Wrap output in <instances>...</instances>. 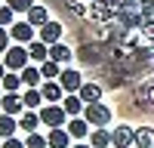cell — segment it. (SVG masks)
<instances>
[{
  "instance_id": "1",
  "label": "cell",
  "mask_w": 154,
  "mask_h": 148,
  "mask_svg": "<svg viewBox=\"0 0 154 148\" xmlns=\"http://www.w3.org/2000/svg\"><path fill=\"white\" fill-rule=\"evenodd\" d=\"M28 62H31V53H28V46H25V43H12L6 53H3V65H6V71H22Z\"/></svg>"
},
{
  "instance_id": "2",
  "label": "cell",
  "mask_w": 154,
  "mask_h": 148,
  "mask_svg": "<svg viewBox=\"0 0 154 148\" xmlns=\"http://www.w3.org/2000/svg\"><path fill=\"white\" fill-rule=\"evenodd\" d=\"M83 117H86L89 127H108L114 114H111V108H108L105 102H89V105L83 108Z\"/></svg>"
},
{
  "instance_id": "3",
  "label": "cell",
  "mask_w": 154,
  "mask_h": 148,
  "mask_svg": "<svg viewBox=\"0 0 154 148\" xmlns=\"http://www.w3.org/2000/svg\"><path fill=\"white\" fill-rule=\"evenodd\" d=\"M40 120H43V127H49V130H53V127H65V123H68V111L62 108L59 102H49V105L40 108Z\"/></svg>"
},
{
  "instance_id": "4",
  "label": "cell",
  "mask_w": 154,
  "mask_h": 148,
  "mask_svg": "<svg viewBox=\"0 0 154 148\" xmlns=\"http://www.w3.org/2000/svg\"><path fill=\"white\" fill-rule=\"evenodd\" d=\"M9 37H12V43H25L28 46L31 40H37V28L25 19V22H12L9 25Z\"/></svg>"
},
{
  "instance_id": "5",
  "label": "cell",
  "mask_w": 154,
  "mask_h": 148,
  "mask_svg": "<svg viewBox=\"0 0 154 148\" xmlns=\"http://www.w3.org/2000/svg\"><path fill=\"white\" fill-rule=\"evenodd\" d=\"M133 145H136L133 127H114L111 130V148H133Z\"/></svg>"
},
{
  "instance_id": "6",
  "label": "cell",
  "mask_w": 154,
  "mask_h": 148,
  "mask_svg": "<svg viewBox=\"0 0 154 148\" xmlns=\"http://www.w3.org/2000/svg\"><path fill=\"white\" fill-rule=\"evenodd\" d=\"M59 83H62V90H65V93H80V86H83V74L74 71V68H62Z\"/></svg>"
},
{
  "instance_id": "7",
  "label": "cell",
  "mask_w": 154,
  "mask_h": 148,
  "mask_svg": "<svg viewBox=\"0 0 154 148\" xmlns=\"http://www.w3.org/2000/svg\"><path fill=\"white\" fill-rule=\"evenodd\" d=\"M62 31H65V25H59V22H46L43 28H40V34H37V40H43L46 46H53V43L62 40Z\"/></svg>"
},
{
  "instance_id": "8",
  "label": "cell",
  "mask_w": 154,
  "mask_h": 148,
  "mask_svg": "<svg viewBox=\"0 0 154 148\" xmlns=\"http://www.w3.org/2000/svg\"><path fill=\"white\" fill-rule=\"evenodd\" d=\"M0 111H3V114H22L25 111V102H22V96L19 93H3V102H0Z\"/></svg>"
},
{
  "instance_id": "9",
  "label": "cell",
  "mask_w": 154,
  "mask_h": 148,
  "mask_svg": "<svg viewBox=\"0 0 154 148\" xmlns=\"http://www.w3.org/2000/svg\"><path fill=\"white\" fill-rule=\"evenodd\" d=\"M62 108L68 111V117H80L83 108H86V102H83L77 93H65V99H62Z\"/></svg>"
},
{
  "instance_id": "10",
  "label": "cell",
  "mask_w": 154,
  "mask_h": 148,
  "mask_svg": "<svg viewBox=\"0 0 154 148\" xmlns=\"http://www.w3.org/2000/svg\"><path fill=\"white\" fill-rule=\"evenodd\" d=\"M40 93H43V102H62L65 99V90H62L59 80H43Z\"/></svg>"
},
{
  "instance_id": "11",
  "label": "cell",
  "mask_w": 154,
  "mask_h": 148,
  "mask_svg": "<svg viewBox=\"0 0 154 148\" xmlns=\"http://www.w3.org/2000/svg\"><path fill=\"white\" fill-rule=\"evenodd\" d=\"M49 59H53V62H59V65H68V62L74 59V49L68 46V43H53V46H49Z\"/></svg>"
},
{
  "instance_id": "12",
  "label": "cell",
  "mask_w": 154,
  "mask_h": 148,
  "mask_svg": "<svg viewBox=\"0 0 154 148\" xmlns=\"http://www.w3.org/2000/svg\"><path fill=\"white\" fill-rule=\"evenodd\" d=\"M25 16H28V22L34 25V28H43V25L49 22V9H46L43 3H34L28 12H25Z\"/></svg>"
},
{
  "instance_id": "13",
  "label": "cell",
  "mask_w": 154,
  "mask_h": 148,
  "mask_svg": "<svg viewBox=\"0 0 154 148\" xmlns=\"http://www.w3.org/2000/svg\"><path fill=\"white\" fill-rule=\"evenodd\" d=\"M68 139H71V133H68L65 127H53V130H49V136H46L49 148H68Z\"/></svg>"
},
{
  "instance_id": "14",
  "label": "cell",
  "mask_w": 154,
  "mask_h": 148,
  "mask_svg": "<svg viewBox=\"0 0 154 148\" xmlns=\"http://www.w3.org/2000/svg\"><path fill=\"white\" fill-rule=\"evenodd\" d=\"M83 99V102L89 105V102H99L102 99V83H93V80H83V86H80V93H77Z\"/></svg>"
},
{
  "instance_id": "15",
  "label": "cell",
  "mask_w": 154,
  "mask_h": 148,
  "mask_svg": "<svg viewBox=\"0 0 154 148\" xmlns=\"http://www.w3.org/2000/svg\"><path fill=\"white\" fill-rule=\"evenodd\" d=\"M68 133H71V139H86V136H89L86 117H83V114H80V117H71V120H68Z\"/></svg>"
},
{
  "instance_id": "16",
  "label": "cell",
  "mask_w": 154,
  "mask_h": 148,
  "mask_svg": "<svg viewBox=\"0 0 154 148\" xmlns=\"http://www.w3.org/2000/svg\"><path fill=\"white\" fill-rule=\"evenodd\" d=\"M40 111H22V117H19V127L25 133H37V127H40Z\"/></svg>"
},
{
  "instance_id": "17",
  "label": "cell",
  "mask_w": 154,
  "mask_h": 148,
  "mask_svg": "<svg viewBox=\"0 0 154 148\" xmlns=\"http://www.w3.org/2000/svg\"><path fill=\"white\" fill-rule=\"evenodd\" d=\"M28 53H31V62L43 65V62L49 59V46H46L43 40H31V43H28Z\"/></svg>"
},
{
  "instance_id": "18",
  "label": "cell",
  "mask_w": 154,
  "mask_h": 148,
  "mask_svg": "<svg viewBox=\"0 0 154 148\" xmlns=\"http://www.w3.org/2000/svg\"><path fill=\"white\" fill-rule=\"evenodd\" d=\"M16 130H19V120L12 114H3V111H0V139H12Z\"/></svg>"
},
{
  "instance_id": "19",
  "label": "cell",
  "mask_w": 154,
  "mask_h": 148,
  "mask_svg": "<svg viewBox=\"0 0 154 148\" xmlns=\"http://www.w3.org/2000/svg\"><path fill=\"white\" fill-rule=\"evenodd\" d=\"M19 74H22V83H25V86H40V80H43V74H40L37 65H25Z\"/></svg>"
},
{
  "instance_id": "20",
  "label": "cell",
  "mask_w": 154,
  "mask_h": 148,
  "mask_svg": "<svg viewBox=\"0 0 154 148\" xmlns=\"http://www.w3.org/2000/svg\"><path fill=\"white\" fill-rule=\"evenodd\" d=\"M89 142H93V148H111V133H108L105 127H93Z\"/></svg>"
},
{
  "instance_id": "21",
  "label": "cell",
  "mask_w": 154,
  "mask_h": 148,
  "mask_svg": "<svg viewBox=\"0 0 154 148\" xmlns=\"http://www.w3.org/2000/svg\"><path fill=\"white\" fill-rule=\"evenodd\" d=\"M136 148H154V127H136Z\"/></svg>"
},
{
  "instance_id": "22",
  "label": "cell",
  "mask_w": 154,
  "mask_h": 148,
  "mask_svg": "<svg viewBox=\"0 0 154 148\" xmlns=\"http://www.w3.org/2000/svg\"><path fill=\"white\" fill-rule=\"evenodd\" d=\"M22 102H25V108H37V105L43 102L40 86H28V90H25V96H22Z\"/></svg>"
},
{
  "instance_id": "23",
  "label": "cell",
  "mask_w": 154,
  "mask_h": 148,
  "mask_svg": "<svg viewBox=\"0 0 154 148\" xmlns=\"http://www.w3.org/2000/svg\"><path fill=\"white\" fill-rule=\"evenodd\" d=\"M40 74H43V80H59V74H62V65L53 59H46L43 65H40Z\"/></svg>"
},
{
  "instance_id": "24",
  "label": "cell",
  "mask_w": 154,
  "mask_h": 148,
  "mask_svg": "<svg viewBox=\"0 0 154 148\" xmlns=\"http://www.w3.org/2000/svg\"><path fill=\"white\" fill-rule=\"evenodd\" d=\"M19 83H22V74H19V71H6L3 90H6V93H19Z\"/></svg>"
},
{
  "instance_id": "25",
  "label": "cell",
  "mask_w": 154,
  "mask_h": 148,
  "mask_svg": "<svg viewBox=\"0 0 154 148\" xmlns=\"http://www.w3.org/2000/svg\"><path fill=\"white\" fill-rule=\"evenodd\" d=\"M12 22H16V9H12L9 3H0V25H3V28H9Z\"/></svg>"
},
{
  "instance_id": "26",
  "label": "cell",
  "mask_w": 154,
  "mask_h": 148,
  "mask_svg": "<svg viewBox=\"0 0 154 148\" xmlns=\"http://www.w3.org/2000/svg\"><path fill=\"white\" fill-rule=\"evenodd\" d=\"M25 145H28V148H49L46 136H40V133H28V139H25Z\"/></svg>"
},
{
  "instance_id": "27",
  "label": "cell",
  "mask_w": 154,
  "mask_h": 148,
  "mask_svg": "<svg viewBox=\"0 0 154 148\" xmlns=\"http://www.w3.org/2000/svg\"><path fill=\"white\" fill-rule=\"evenodd\" d=\"M3 3H9L16 12H28V9L34 6V0H3Z\"/></svg>"
},
{
  "instance_id": "28",
  "label": "cell",
  "mask_w": 154,
  "mask_h": 148,
  "mask_svg": "<svg viewBox=\"0 0 154 148\" xmlns=\"http://www.w3.org/2000/svg\"><path fill=\"white\" fill-rule=\"evenodd\" d=\"M9 40H12V37H9V28L0 25V53H6V49H9Z\"/></svg>"
},
{
  "instance_id": "29",
  "label": "cell",
  "mask_w": 154,
  "mask_h": 148,
  "mask_svg": "<svg viewBox=\"0 0 154 148\" xmlns=\"http://www.w3.org/2000/svg\"><path fill=\"white\" fill-rule=\"evenodd\" d=\"M3 148H28L25 142H19L16 136H12V139H3Z\"/></svg>"
},
{
  "instance_id": "30",
  "label": "cell",
  "mask_w": 154,
  "mask_h": 148,
  "mask_svg": "<svg viewBox=\"0 0 154 148\" xmlns=\"http://www.w3.org/2000/svg\"><path fill=\"white\" fill-rule=\"evenodd\" d=\"M3 77H6V65L0 62V83H3Z\"/></svg>"
},
{
  "instance_id": "31",
  "label": "cell",
  "mask_w": 154,
  "mask_h": 148,
  "mask_svg": "<svg viewBox=\"0 0 154 148\" xmlns=\"http://www.w3.org/2000/svg\"><path fill=\"white\" fill-rule=\"evenodd\" d=\"M71 148H93V145H83V142H80V145H71Z\"/></svg>"
},
{
  "instance_id": "32",
  "label": "cell",
  "mask_w": 154,
  "mask_h": 148,
  "mask_svg": "<svg viewBox=\"0 0 154 148\" xmlns=\"http://www.w3.org/2000/svg\"><path fill=\"white\" fill-rule=\"evenodd\" d=\"M0 102H3V93H0Z\"/></svg>"
},
{
  "instance_id": "33",
  "label": "cell",
  "mask_w": 154,
  "mask_h": 148,
  "mask_svg": "<svg viewBox=\"0 0 154 148\" xmlns=\"http://www.w3.org/2000/svg\"><path fill=\"white\" fill-rule=\"evenodd\" d=\"M0 148H3V139H0Z\"/></svg>"
},
{
  "instance_id": "34",
  "label": "cell",
  "mask_w": 154,
  "mask_h": 148,
  "mask_svg": "<svg viewBox=\"0 0 154 148\" xmlns=\"http://www.w3.org/2000/svg\"><path fill=\"white\" fill-rule=\"evenodd\" d=\"M0 3H3V0H0Z\"/></svg>"
}]
</instances>
